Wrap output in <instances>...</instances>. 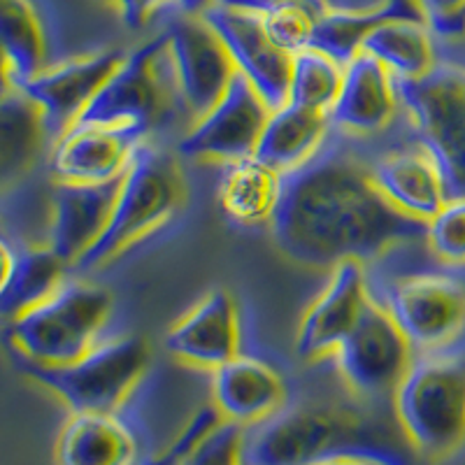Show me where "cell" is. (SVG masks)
Returning a JSON list of instances; mask_svg holds the SVG:
<instances>
[{
	"label": "cell",
	"mask_w": 465,
	"mask_h": 465,
	"mask_svg": "<svg viewBox=\"0 0 465 465\" xmlns=\"http://www.w3.org/2000/svg\"><path fill=\"white\" fill-rule=\"evenodd\" d=\"M152 133L138 124L74 122L52 143L49 173L56 182H107L122 177Z\"/></svg>",
	"instance_id": "14"
},
{
	"label": "cell",
	"mask_w": 465,
	"mask_h": 465,
	"mask_svg": "<svg viewBox=\"0 0 465 465\" xmlns=\"http://www.w3.org/2000/svg\"><path fill=\"white\" fill-rule=\"evenodd\" d=\"M0 232H3V231H0Z\"/></svg>",
	"instance_id": "41"
},
{
	"label": "cell",
	"mask_w": 465,
	"mask_h": 465,
	"mask_svg": "<svg viewBox=\"0 0 465 465\" xmlns=\"http://www.w3.org/2000/svg\"><path fill=\"white\" fill-rule=\"evenodd\" d=\"M133 401V398H131ZM131 401L114 412L73 414L56 444L58 465H140L143 430L128 414Z\"/></svg>",
	"instance_id": "20"
},
{
	"label": "cell",
	"mask_w": 465,
	"mask_h": 465,
	"mask_svg": "<svg viewBox=\"0 0 465 465\" xmlns=\"http://www.w3.org/2000/svg\"><path fill=\"white\" fill-rule=\"evenodd\" d=\"M112 3L119 7L124 24L131 28L144 26L156 12L177 5V0H112Z\"/></svg>",
	"instance_id": "36"
},
{
	"label": "cell",
	"mask_w": 465,
	"mask_h": 465,
	"mask_svg": "<svg viewBox=\"0 0 465 465\" xmlns=\"http://www.w3.org/2000/svg\"><path fill=\"white\" fill-rule=\"evenodd\" d=\"M433 37L456 43L465 37V0H417Z\"/></svg>",
	"instance_id": "34"
},
{
	"label": "cell",
	"mask_w": 465,
	"mask_h": 465,
	"mask_svg": "<svg viewBox=\"0 0 465 465\" xmlns=\"http://www.w3.org/2000/svg\"><path fill=\"white\" fill-rule=\"evenodd\" d=\"M124 56L126 52L122 49H101L86 56L68 58L64 64L43 68L35 77L16 86V91L37 107L47 138L54 143L80 119Z\"/></svg>",
	"instance_id": "13"
},
{
	"label": "cell",
	"mask_w": 465,
	"mask_h": 465,
	"mask_svg": "<svg viewBox=\"0 0 465 465\" xmlns=\"http://www.w3.org/2000/svg\"><path fill=\"white\" fill-rule=\"evenodd\" d=\"M219 421H222V414L217 412V407H214V405L203 407L201 412L191 419L189 426L182 430L180 438L174 440V442L170 444L163 454L147 456V459H144L140 465H180L182 460H184V456L189 454L193 447H196L198 440H201L203 435L210 433V430L214 429Z\"/></svg>",
	"instance_id": "35"
},
{
	"label": "cell",
	"mask_w": 465,
	"mask_h": 465,
	"mask_svg": "<svg viewBox=\"0 0 465 465\" xmlns=\"http://www.w3.org/2000/svg\"><path fill=\"white\" fill-rule=\"evenodd\" d=\"M186 198L184 170L180 159L165 147L144 140L122 177L114 210L101 238L73 265L74 272H89L122 254L180 212Z\"/></svg>",
	"instance_id": "4"
},
{
	"label": "cell",
	"mask_w": 465,
	"mask_h": 465,
	"mask_svg": "<svg viewBox=\"0 0 465 465\" xmlns=\"http://www.w3.org/2000/svg\"><path fill=\"white\" fill-rule=\"evenodd\" d=\"M430 254L447 268L465 265V196L447 198L426 223Z\"/></svg>",
	"instance_id": "32"
},
{
	"label": "cell",
	"mask_w": 465,
	"mask_h": 465,
	"mask_svg": "<svg viewBox=\"0 0 465 465\" xmlns=\"http://www.w3.org/2000/svg\"><path fill=\"white\" fill-rule=\"evenodd\" d=\"M426 223L386 201L372 182L371 156L340 143L331 128L314 156L282 173L270 232L286 259L335 268L342 261L368 265L402 244L426 242Z\"/></svg>",
	"instance_id": "1"
},
{
	"label": "cell",
	"mask_w": 465,
	"mask_h": 465,
	"mask_svg": "<svg viewBox=\"0 0 465 465\" xmlns=\"http://www.w3.org/2000/svg\"><path fill=\"white\" fill-rule=\"evenodd\" d=\"M12 94H16V84H15V73H12V64L7 52L0 45V101H5L10 98Z\"/></svg>",
	"instance_id": "37"
},
{
	"label": "cell",
	"mask_w": 465,
	"mask_h": 465,
	"mask_svg": "<svg viewBox=\"0 0 465 465\" xmlns=\"http://www.w3.org/2000/svg\"><path fill=\"white\" fill-rule=\"evenodd\" d=\"M177 114H186V107L163 31L124 56L77 122L138 124L153 133Z\"/></svg>",
	"instance_id": "7"
},
{
	"label": "cell",
	"mask_w": 465,
	"mask_h": 465,
	"mask_svg": "<svg viewBox=\"0 0 465 465\" xmlns=\"http://www.w3.org/2000/svg\"><path fill=\"white\" fill-rule=\"evenodd\" d=\"M240 344V307L223 289L210 291L165 335L170 354L207 371L235 359Z\"/></svg>",
	"instance_id": "18"
},
{
	"label": "cell",
	"mask_w": 465,
	"mask_h": 465,
	"mask_svg": "<svg viewBox=\"0 0 465 465\" xmlns=\"http://www.w3.org/2000/svg\"><path fill=\"white\" fill-rule=\"evenodd\" d=\"M326 465H372V463H363V460H335V463H326Z\"/></svg>",
	"instance_id": "40"
},
{
	"label": "cell",
	"mask_w": 465,
	"mask_h": 465,
	"mask_svg": "<svg viewBox=\"0 0 465 465\" xmlns=\"http://www.w3.org/2000/svg\"><path fill=\"white\" fill-rule=\"evenodd\" d=\"M12 259H15V247L7 242V238L0 232V286L5 282L7 272L12 268Z\"/></svg>",
	"instance_id": "38"
},
{
	"label": "cell",
	"mask_w": 465,
	"mask_h": 465,
	"mask_svg": "<svg viewBox=\"0 0 465 465\" xmlns=\"http://www.w3.org/2000/svg\"><path fill=\"white\" fill-rule=\"evenodd\" d=\"M201 19L217 33L235 70L252 82L270 110L284 105L289 98L291 54L270 40L259 12L214 3Z\"/></svg>",
	"instance_id": "12"
},
{
	"label": "cell",
	"mask_w": 465,
	"mask_h": 465,
	"mask_svg": "<svg viewBox=\"0 0 465 465\" xmlns=\"http://www.w3.org/2000/svg\"><path fill=\"white\" fill-rule=\"evenodd\" d=\"M372 298L386 307L414 351L451 349L465 335V277L454 270L391 277Z\"/></svg>",
	"instance_id": "9"
},
{
	"label": "cell",
	"mask_w": 465,
	"mask_h": 465,
	"mask_svg": "<svg viewBox=\"0 0 465 465\" xmlns=\"http://www.w3.org/2000/svg\"><path fill=\"white\" fill-rule=\"evenodd\" d=\"M393 417L417 456H454L465 444L463 351H417L393 393Z\"/></svg>",
	"instance_id": "3"
},
{
	"label": "cell",
	"mask_w": 465,
	"mask_h": 465,
	"mask_svg": "<svg viewBox=\"0 0 465 465\" xmlns=\"http://www.w3.org/2000/svg\"><path fill=\"white\" fill-rule=\"evenodd\" d=\"M0 45L10 56L16 86L47 68V35L31 0H0Z\"/></svg>",
	"instance_id": "29"
},
{
	"label": "cell",
	"mask_w": 465,
	"mask_h": 465,
	"mask_svg": "<svg viewBox=\"0 0 465 465\" xmlns=\"http://www.w3.org/2000/svg\"><path fill=\"white\" fill-rule=\"evenodd\" d=\"M344 65L319 49H302L291 56L286 103L331 112L342 86Z\"/></svg>",
	"instance_id": "31"
},
{
	"label": "cell",
	"mask_w": 465,
	"mask_h": 465,
	"mask_svg": "<svg viewBox=\"0 0 465 465\" xmlns=\"http://www.w3.org/2000/svg\"><path fill=\"white\" fill-rule=\"evenodd\" d=\"M112 305L105 286L68 277L52 296L5 323V340L15 359L40 365L73 363L101 342Z\"/></svg>",
	"instance_id": "5"
},
{
	"label": "cell",
	"mask_w": 465,
	"mask_h": 465,
	"mask_svg": "<svg viewBox=\"0 0 465 465\" xmlns=\"http://www.w3.org/2000/svg\"><path fill=\"white\" fill-rule=\"evenodd\" d=\"M405 444L410 447L398 421H386L372 402L289 396L275 414L244 429L240 459L242 465H414Z\"/></svg>",
	"instance_id": "2"
},
{
	"label": "cell",
	"mask_w": 465,
	"mask_h": 465,
	"mask_svg": "<svg viewBox=\"0 0 465 465\" xmlns=\"http://www.w3.org/2000/svg\"><path fill=\"white\" fill-rule=\"evenodd\" d=\"M371 174L386 201L421 222H429L450 198L438 163L414 138L371 156Z\"/></svg>",
	"instance_id": "21"
},
{
	"label": "cell",
	"mask_w": 465,
	"mask_h": 465,
	"mask_svg": "<svg viewBox=\"0 0 465 465\" xmlns=\"http://www.w3.org/2000/svg\"><path fill=\"white\" fill-rule=\"evenodd\" d=\"M165 33L186 114L198 122L217 105L238 70L217 33L201 16H180Z\"/></svg>",
	"instance_id": "15"
},
{
	"label": "cell",
	"mask_w": 465,
	"mask_h": 465,
	"mask_svg": "<svg viewBox=\"0 0 465 465\" xmlns=\"http://www.w3.org/2000/svg\"><path fill=\"white\" fill-rule=\"evenodd\" d=\"M70 265L52 247H15V259L0 286V322L10 323L52 296L70 277Z\"/></svg>",
	"instance_id": "27"
},
{
	"label": "cell",
	"mask_w": 465,
	"mask_h": 465,
	"mask_svg": "<svg viewBox=\"0 0 465 465\" xmlns=\"http://www.w3.org/2000/svg\"><path fill=\"white\" fill-rule=\"evenodd\" d=\"M414 354L391 314L372 298L351 333L333 351V359L349 393L377 405L389 398L393 401Z\"/></svg>",
	"instance_id": "10"
},
{
	"label": "cell",
	"mask_w": 465,
	"mask_h": 465,
	"mask_svg": "<svg viewBox=\"0 0 465 465\" xmlns=\"http://www.w3.org/2000/svg\"><path fill=\"white\" fill-rule=\"evenodd\" d=\"M16 368L56 393L73 414L114 412L135 396L149 368V344L140 335L105 340L82 359L64 365H40L15 359Z\"/></svg>",
	"instance_id": "6"
},
{
	"label": "cell",
	"mask_w": 465,
	"mask_h": 465,
	"mask_svg": "<svg viewBox=\"0 0 465 465\" xmlns=\"http://www.w3.org/2000/svg\"><path fill=\"white\" fill-rule=\"evenodd\" d=\"M122 177L91 182V184L56 182L54 186L49 247L70 265V270L105 231L122 186Z\"/></svg>",
	"instance_id": "17"
},
{
	"label": "cell",
	"mask_w": 465,
	"mask_h": 465,
	"mask_svg": "<svg viewBox=\"0 0 465 465\" xmlns=\"http://www.w3.org/2000/svg\"><path fill=\"white\" fill-rule=\"evenodd\" d=\"M412 138L438 163L447 193L465 196V65L435 64L419 80H396Z\"/></svg>",
	"instance_id": "8"
},
{
	"label": "cell",
	"mask_w": 465,
	"mask_h": 465,
	"mask_svg": "<svg viewBox=\"0 0 465 465\" xmlns=\"http://www.w3.org/2000/svg\"><path fill=\"white\" fill-rule=\"evenodd\" d=\"M333 124L328 112L284 103L270 110L256 156L280 173L293 170L319 152Z\"/></svg>",
	"instance_id": "24"
},
{
	"label": "cell",
	"mask_w": 465,
	"mask_h": 465,
	"mask_svg": "<svg viewBox=\"0 0 465 465\" xmlns=\"http://www.w3.org/2000/svg\"><path fill=\"white\" fill-rule=\"evenodd\" d=\"M282 193V173L256 153L223 163L217 198L222 212L240 226L270 223Z\"/></svg>",
	"instance_id": "25"
},
{
	"label": "cell",
	"mask_w": 465,
	"mask_h": 465,
	"mask_svg": "<svg viewBox=\"0 0 465 465\" xmlns=\"http://www.w3.org/2000/svg\"><path fill=\"white\" fill-rule=\"evenodd\" d=\"M361 52L375 56L396 80H419L438 64L435 37L423 22H389L363 40Z\"/></svg>",
	"instance_id": "28"
},
{
	"label": "cell",
	"mask_w": 465,
	"mask_h": 465,
	"mask_svg": "<svg viewBox=\"0 0 465 465\" xmlns=\"http://www.w3.org/2000/svg\"><path fill=\"white\" fill-rule=\"evenodd\" d=\"M49 147L40 112L26 95L16 91L0 101V201L31 177Z\"/></svg>",
	"instance_id": "23"
},
{
	"label": "cell",
	"mask_w": 465,
	"mask_h": 465,
	"mask_svg": "<svg viewBox=\"0 0 465 465\" xmlns=\"http://www.w3.org/2000/svg\"><path fill=\"white\" fill-rule=\"evenodd\" d=\"M242 433L244 426L222 419L210 433L198 440L180 465H242Z\"/></svg>",
	"instance_id": "33"
},
{
	"label": "cell",
	"mask_w": 465,
	"mask_h": 465,
	"mask_svg": "<svg viewBox=\"0 0 465 465\" xmlns=\"http://www.w3.org/2000/svg\"><path fill=\"white\" fill-rule=\"evenodd\" d=\"M401 110L396 77L375 56L359 52L344 64L342 86L328 112L333 131L377 135L391 126Z\"/></svg>",
	"instance_id": "19"
},
{
	"label": "cell",
	"mask_w": 465,
	"mask_h": 465,
	"mask_svg": "<svg viewBox=\"0 0 465 465\" xmlns=\"http://www.w3.org/2000/svg\"><path fill=\"white\" fill-rule=\"evenodd\" d=\"M268 116V103L244 74L235 73L217 105L193 122L191 131L177 143V153L184 159H212L222 163L252 156Z\"/></svg>",
	"instance_id": "11"
},
{
	"label": "cell",
	"mask_w": 465,
	"mask_h": 465,
	"mask_svg": "<svg viewBox=\"0 0 465 465\" xmlns=\"http://www.w3.org/2000/svg\"><path fill=\"white\" fill-rule=\"evenodd\" d=\"M389 22H423L417 0H381L365 10H331L319 19L312 49L328 54L338 64H349L375 28Z\"/></svg>",
	"instance_id": "26"
},
{
	"label": "cell",
	"mask_w": 465,
	"mask_h": 465,
	"mask_svg": "<svg viewBox=\"0 0 465 465\" xmlns=\"http://www.w3.org/2000/svg\"><path fill=\"white\" fill-rule=\"evenodd\" d=\"M331 270L326 289L310 305L298 328L296 354L302 361L333 354L372 301L371 280L361 261H342Z\"/></svg>",
	"instance_id": "16"
},
{
	"label": "cell",
	"mask_w": 465,
	"mask_h": 465,
	"mask_svg": "<svg viewBox=\"0 0 465 465\" xmlns=\"http://www.w3.org/2000/svg\"><path fill=\"white\" fill-rule=\"evenodd\" d=\"M212 401L222 419L247 429L289 401V386L275 365L240 351L212 371Z\"/></svg>",
	"instance_id": "22"
},
{
	"label": "cell",
	"mask_w": 465,
	"mask_h": 465,
	"mask_svg": "<svg viewBox=\"0 0 465 465\" xmlns=\"http://www.w3.org/2000/svg\"><path fill=\"white\" fill-rule=\"evenodd\" d=\"M214 3H223V5H238V7H249L254 10L259 0H214Z\"/></svg>",
	"instance_id": "39"
},
{
	"label": "cell",
	"mask_w": 465,
	"mask_h": 465,
	"mask_svg": "<svg viewBox=\"0 0 465 465\" xmlns=\"http://www.w3.org/2000/svg\"><path fill=\"white\" fill-rule=\"evenodd\" d=\"M270 40L286 54L312 47L317 24L331 5L328 0H259L254 7Z\"/></svg>",
	"instance_id": "30"
}]
</instances>
